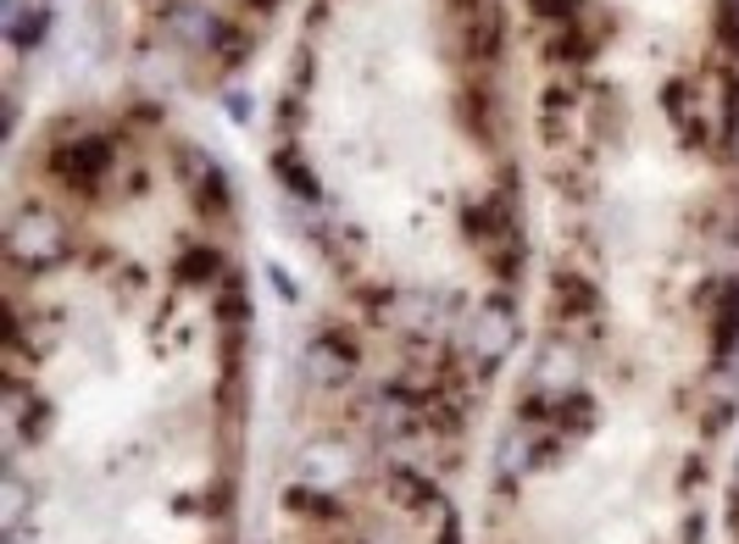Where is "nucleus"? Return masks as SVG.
Instances as JSON below:
<instances>
[{"label":"nucleus","instance_id":"f257e3e1","mask_svg":"<svg viewBox=\"0 0 739 544\" xmlns=\"http://www.w3.org/2000/svg\"><path fill=\"white\" fill-rule=\"evenodd\" d=\"M462 18L445 0H328L300 67V156L351 212L345 239L429 272L473 250L496 267V184Z\"/></svg>","mask_w":739,"mask_h":544}]
</instances>
